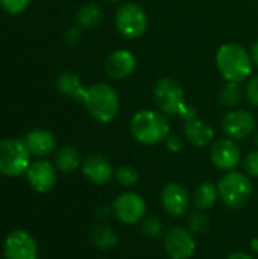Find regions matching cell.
Here are the masks:
<instances>
[{"label":"cell","mask_w":258,"mask_h":259,"mask_svg":"<svg viewBox=\"0 0 258 259\" xmlns=\"http://www.w3.org/2000/svg\"><path fill=\"white\" fill-rule=\"evenodd\" d=\"M219 196L225 206L230 209H242L248 205L252 196V182L251 179L240 171H228L222 176L217 184Z\"/></svg>","instance_id":"cell-4"},{"label":"cell","mask_w":258,"mask_h":259,"mask_svg":"<svg viewBox=\"0 0 258 259\" xmlns=\"http://www.w3.org/2000/svg\"><path fill=\"white\" fill-rule=\"evenodd\" d=\"M26 179L29 185L38 193H49L58 181L56 170L49 161H36L26 170Z\"/></svg>","instance_id":"cell-14"},{"label":"cell","mask_w":258,"mask_h":259,"mask_svg":"<svg viewBox=\"0 0 258 259\" xmlns=\"http://www.w3.org/2000/svg\"><path fill=\"white\" fill-rule=\"evenodd\" d=\"M81 165V156L76 147L64 146L56 153V168L62 173H71Z\"/></svg>","instance_id":"cell-22"},{"label":"cell","mask_w":258,"mask_h":259,"mask_svg":"<svg viewBox=\"0 0 258 259\" xmlns=\"http://www.w3.org/2000/svg\"><path fill=\"white\" fill-rule=\"evenodd\" d=\"M146 202L144 199L132 191L120 194L113 202V212L119 222L125 225H135L141 222L146 215Z\"/></svg>","instance_id":"cell-8"},{"label":"cell","mask_w":258,"mask_h":259,"mask_svg":"<svg viewBox=\"0 0 258 259\" xmlns=\"http://www.w3.org/2000/svg\"><path fill=\"white\" fill-rule=\"evenodd\" d=\"M141 232L146 237L157 238L161 232V220L157 217H144L141 220Z\"/></svg>","instance_id":"cell-27"},{"label":"cell","mask_w":258,"mask_h":259,"mask_svg":"<svg viewBox=\"0 0 258 259\" xmlns=\"http://www.w3.org/2000/svg\"><path fill=\"white\" fill-rule=\"evenodd\" d=\"M84 105L96 121L111 123L119 114L120 97L111 85L100 82L88 87Z\"/></svg>","instance_id":"cell-3"},{"label":"cell","mask_w":258,"mask_h":259,"mask_svg":"<svg viewBox=\"0 0 258 259\" xmlns=\"http://www.w3.org/2000/svg\"><path fill=\"white\" fill-rule=\"evenodd\" d=\"M137 65V58L132 52L119 49L113 52L105 61V71L113 79L128 77Z\"/></svg>","instance_id":"cell-16"},{"label":"cell","mask_w":258,"mask_h":259,"mask_svg":"<svg viewBox=\"0 0 258 259\" xmlns=\"http://www.w3.org/2000/svg\"><path fill=\"white\" fill-rule=\"evenodd\" d=\"M91 241L93 244L100 250H108L117 244V234L111 226L99 225L91 232Z\"/></svg>","instance_id":"cell-24"},{"label":"cell","mask_w":258,"mask_h":259,"mask_svg":"<svg viewBox=\"0 0 258 259\" xmlns=\"http://www.w3.org/2000/svg\"><path fill=\"white\" fill-rule=\"evenodd\" d=\"M114 178L116 181L125 187V188H131L138 182V171L131 167V165H120L116 171H114Z\"/></svg>","instance_id":"cell-25"},{"label":"cell","mask_w":258,"mask_h":259,"mask_svg":"<svg viewBox=\"0 0 258 259\" xmlns=\"http://www.w3.org/2000/svg\"><path fill=\"white\" fill-rule=\"evenodd\" d=\"M129 129L135 141L144 146H155L170 135V123L166 114L151 109H141L131 118Z\"/></svg>","instance_id":"cell-2"},{"label":"cell","mask_w":258,"mask_h":259,"mask_svg":"<svg viewBox=\"0 0 258 259\" xmlns=\"http://www.w3.org/2000/svg\"><path fill=\"white\" fill-rule=\"evenodd\" d=\"M243 167H245L246 175L258 178V150H254L246 155V158L243 161Z\"/></svg>","instance_id":"cell-29"},{"label":"cell","mask_w":258,"mask_h":259,"mask_svg":"<svg viewBox=\"0 0 258 259\" xmlns=\"http://www.w3.org/2000/svg\"><path fill=\"white\" fill-rule=\"evenodd\" d=\"M184 137L193 146H196V147H205V146H208L213 141L214 131L204 120L195 118V120L187 121L184 124Z\"/></svg>","instance_id":"cell-18"},{"label":"cell","mask_w":258,"mask_h":259,"mask_svg":"<svg viewBox=\"0 0 258 259\" xmlns=\"http://www.w3.org/2000/svg\"><path fill=\"white\" fill-rule=\"evenodd\" d=\"M56 87H58L61 94H64V96L76 100V102H82L84 103L88 88L82 85L81 79L75 73H70V71L61 73L58 76Z\"/></svg>","instance_id":"cell-19"},{"label":"cell","mask_w":258,"mask_h":259,"mask_svg":"<svg viewBox=\"0 0 258 259\" xmlns=\"http://www.w3.org/2000/svg\"><path fill=\"white\" fill-rule=\"evenodd\" d=\"M251 247H252L255 252H258V238H254V240L251 241Z\"/></svg>","instance_id":"cell-36"},{"label":"cell","mask_w":258,"mask_h":259,"mask_svg":"<svg viewBox=\"0 0 258 259\" xmlns=\"http://www.w3.org/2000/svg\"><path fill=\"white\" fill-rule=\"evenodd\" d=\"M252 56L237 42H227L216 53V67L227 82L242 83L252 73Z\"/></svg>","instance_id":"cell-1"},{"label":"cell","mask_w":258,"mask_h":259,"mask_svg":"<svg viewBox=\"0 0 258 259\" xmlns=\"http://www.w3.org/2000/svg\"><path fill=\"white\" fill-rule=\"evenodd\" d=\"M81 29L79 27H71L65 32V42L68 46H78L81 41Z\"/></svg>","instance_id":"cell-33"},{"label":"cell","mask_w":258,"mask_h":259,"mask_svg":"<svg viewBox=\"0 0 258 259\" xmlns=\"http://www.w3.org/2000/svg\"><path fill=\"white\" fill-rule=\"evenodd\" d=\"M222 131L231 140H245L255 132V118L249 111L231 109L222 118Z\"/></svg>","instance_id":"cell-10"},{"label":"cell","mask_w":258,"mask_h":259,"mask_svg":"<svg viewBox=\"0 0 258 259\" xmlns=\"http://www.w3.org/2000/svg\"><path fill=\"white\" fill-rule=\"evenodd\" d=\"M164 249L172 259H190L196 252V240L190 229L175 226L164 235Z\"/></svg>","instance_id":"cell-9"},{"label":"cell","mask_w":258,"mask_h":259,"mask_svg":"<svg viewBox=\"0 0 258 259\" xmlns=\"http://www.w3.org/2000/svg\"><path fill=\"white\" fill-rule=\"evenodd\" d=\"M3 255L5 259H36L38 247L29 232L14 231L5 240Z\"/></svg>","instance_id":"cell-11"},{"label":"cell","mask_w":258,"mask_h":259,"mask_svg":"<svg viewBox=\"0 0 258 259\" xmlns=\"http://www.w3.org/2000/svg\"><path fill=\"white\" fill-rule=\"evenodd\" d=\"M227 259H254L251 255H248V253H245V252H234V253H231L230 256Z\"/></svg>","instance_id":"cell-34"},{"label":"cell","mask_w":258,"mask_h":259,"mask_svg":"<svg viewBox=\"0 0 258 259\" xmlns=\"http://www.w3.org/2000/svg\"><path fill=\"white\" fill-rule=\"evenodd\" d=\"M210 158L216 168L224 171H231L240 164L242 153L239 146L236 144V140L222 138L214 141V144L211 146Z\"/></svg>","instance_id":"cell-12"},{"label":"cell","mask_w":258,"mask_h":259,"mask_svg":"<svg viewBox=\"0 0 258 259\" xmlns=\"http://www.w3.org/2000/svg\"><path fill=\"white\" fill-rule=\"evenodd\" d=\"M187 226H189V229L193 232V234H202V232H205L207 229H208V226H210V220H208V217L205 215V212H202L201 209L196 212H192L190 215H189V219H187Z\"/></svg>","instance_id":"cell-26"},{"label":"cell","mask_w":258,"mask_h":259,"mask_svg":"<svg viewBox=\"0 0 258 259\" xmlns=\"http://www.w3.org/2000/svg\"><path fill=\"white\" fill-rule=\"evenodd\" d=\"M245 96L252 106H258V76L252 77L248 82V85L245 88Z\"/></svg>","instance_id":"cell-30"},{"label":"cell","mask_w":258,"mask_h":259,"mask_svg":"<svg viewBox=\"0 0 258 259\" xmlns=\"http://www.w3.org/2000/svg\"><path fill=\"white\" fill-rule=\"evenodd\" d=\"M255 144L258 146V131H257V134H255Z\"/></svg>","instance_id":"cell-38"},{"label":"cell","mask_w":258,"mask_h":259,"mask_svg":"<svg viewBox=\"0 0 258 259\" xmlns=\"http://www.w3.org/2000/svg\"><path fill=\"white\" fill-rule=\"evenodd\" d=\"M182 146H184V141H182V138H181L179 135H176V134H170V135L166 138V147H167V150L172 152V153L181 152V150H182Z\"/></svg>","instance_id":"cell-31"},{"label":"cell","mask_w":258,"mask_h":259,"mask_svg":"<svg viewBox=\"0 0 258 259\" xmlns=\"http://www.w3.org/2000/svg\"><path fill=\"white\" fill-rule=\"evenodd\" d=\"M219 197L220 196H219L217 185H214L213 182H202L195 191L193 203L198 209L205 211V209H210L211 206H214V203L217 202Z\"/></svg>","instance_id":"cell-21"},{"label":"cell","mask_w":258,"mask_h":259,"mask_svg":"<svg viewBox=\"0 0 258 259\" xmlns=\"http://www.w3.org/2000/svg\"><path fill=\"white\" fill-rule=\"evenodd\" d=\"M251 56H252V61L254 64L258 67V39L252 44V49H251Z\"/></svg>","instance_id":"cell-35"},{"label":"cell","mask_w":258,"mask_h":259,"mask_svg":"<svg viewBox=\"0 0 258 259\" xmlns=\"http://www.w3.org/2000/svg\"><path fill=\"white\" fill-rule=\"evenodd\" d=\"M117 32L126 39L140 38L148 29V15L137 3H123L114 15Z\"/></svg>","instance_id":"cell-6"},{"label":"cell","mask_w":258,"mask_h":259,"mask_svg":"<svg viewBox=\"0 0 258 259\" xmlns=\"http://www.w3.org/2000/svg\"><path fill=\"white\" fill-rule=\"evenodd\" d=\"M105 2H108V3H117L119 0H105Z\"/></svg>","instance_id":"cell-37"},{"label":"cell","mask_w":258,"mask_h":259,"mask_svg":"<svg viewBox=\"0 0 258 259\" xmlns=\"http://www.w3.org/2000/svg\"><path fill=\"white\" fill-rule=\"evenodd\" d=\"M178 117H179L182 121H186V123H187V121H192V120L198 118V109H196L193 105H190V103L186 102V105L181 108Z\"/></svg>","instance_id":"cell-32"},{"label":"cell","mask_w":258,"mask_h":259,"mask_svg":"<svg viewBox=\"0 0 258 259\" xmlns=\"http://www.w3.org/2000/svg\"><path fill=\"white\" fill-rule=\"evenodd\" d=\"M154 100L160 112L178 117L181 108L186 105V93L179 82L172 77H163L154 87Z\"/></svg>","instance_id":"cell-7"},{"label":"cell","mask_w":258,"mask_h":259,"mask_svg":"<svg viewBox=\"0 0 258 259\" xmlns=\"http://www.w3.org/2000/svg\"><path fill=\"white\" fill-rule=\"evenodd\" d=\"M103 20V11L96 3H85L76 12V23L82 29L97 27Z\"/></svg>","instance_id":"cell-20"},{"label":"cell","mask_w":258,"mask_h":259,"mask_svg":"<svg viewBox=\"0 0 258 259\" xmlns=\"http://www.w3.org/2000/svg\"><path fill=\"white\" fill-rule=\"evenodd\" d=\"M160 200L164 211L173 217H182L190 206V196L187 190L175 182L164 185L160 194Z\"/></svg>","instance_id":"cell-13"},{"label":"cell","mask_w":258,"mask_h":259,"mask_svg":"<svg viewBox=\"0 0 258 259\" xmlns=\"http://www.w3.org/2000/svg\"><path fill=\"white\" fill-rule=\"evenodd\" d=\"M84 176L94 185H105L114 178V170L111 162L99 153L87 156L82 162Z\"/></svg>","instance_id":"cell-15"},{"label":"cell","mask_w":258,"mask_h":259,"mask_svg":"<svg viewBox=\"0 0 258 259\" xmlns=\"http://www.w3.org/2000/svg\"><path fill=\"white\" fill-rule=\"evenodd\" d=\"M24 144L30 155L35 156H47L56 150V138L52 132L44 129L32 131L26 135Z\"/></svg>","instance_id":"cell-17"},{"label":"cell","mask_w":258,"mask_h":259,"mask_svg":"<svg viewBox=\"0 0 258 259\" xmlns=\"http://www.w3.org/2000/svg\"><path fill=\"white\" fill-rule=\"evenodd\" d=\"M2 8L9 14H20L30 5V0H0Z\"/></svg>","instance_id":"cell-28"},{"label":"cell","mask_w":258,"mask_h":259,"mask_svg":"<svg viewBox=\"0 0 258 259\" xmlns=\"http://www.w3.org/2000/svg\"><path fill=\"white\" fill-rule=\"evenodd\" d=\"M243 99V88L239 82H227L219 91V103L224 108L234 109Z\"/></svg>","instance_id":"cell-23"},{"label":"cell","mask_w":258,"mask_h":259,"mask_svg":"<svg viewBox=\"0 0 258 259\" xmlns=\"http://www.w3.org/2000/svg\"><path fill=\"white\" fill-rule=\"evenodd\" d=\"M30 165V152L24 141L3 140L0 141V175L8 178L20 176L26 173Z\"/></svg>","instance_id":"cell-5"}]
</instances>
